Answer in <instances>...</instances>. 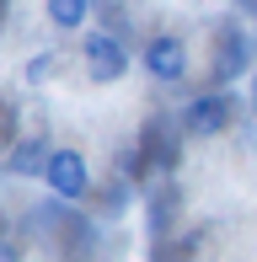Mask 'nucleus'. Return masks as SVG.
Instances as JSON below:
<instances>
[{"mask_svg":"<svg viewBox=\"0 0 257 262\" xmlns=\"http://www.w3.org/2000/svg\"><path fill=\"white\" fill-rule=\"evenodd\" d=\"M38 166H49V156H43L38 139H32V145H22L16 156H11V171H38Z\"/></svg>","mask_w":257,"mask_h":262,"instance_id":"423d86ee","label":"nucleus"},{"mask_svg":"<svg viewBox=\"0 0 257 262\" xmlns=\"http://www.w3.org/2000/svg\"><path fill=\"white\" fill-rule=\"evenodd\" d=\"M43 177H49V187L59 198H80L86 193V161H80V150H49Z\"/></svg>","mask_w":257,"mask_h":262,"instance_id":"f257e3e1","label":"nucleus"},{"mask_svg":"<svg viewBox=\"0 0 257 262\" xmlns=\"http://www.w3.org/2000/svg\"><path fill=\"white\" fill-rule=\"evenodd\" d=\"M0 262H16V252H11V246H0Z\"/></svg>","mask_w":257,"mask_h":262,"instance_id":"6e6552de","label":"nucleus"},{"mask_svg":"<svg viewBox=\"0 0 257 262\" xmlns=\"http://www.w3.org/2000/svg\"><path fill=\"white\" fill-rule=\"evenodd\" d=\"M230 123V102L225 97H198L188 102V134H220Z\"/></svg>","mask_w":257,"mask_h":262,"instance_id":"20e7f679","label":"nucleus"},{"mask_svg":"<svg viewBox=\"0 0 257 262\" xmlns=\"http://www.w3.org/2000/svg\"><path fill=\"white\" fill-rule=\"evenodd\" d=\"M86 70H91L97 80H118L123 70H128L123 43L113 38V32H91V38H86Z\"/></svg>","mask_w":257,"mask_h":262,"instance_id":"7ed1b4c3","label":"nucleus"},{"mask_svg":"<svg viewBox=\"0 0 257 262\" xmlns=\"http://www.w3.org/2000/svg\"><path fill=\"white\" fill-rule=\"evenodd\" d=\"M86 11H91V0H49V21L65 27V32H75L86 21Z\"/></svg>","mask_w":257,"mask_h":262,"instance_id":"39448f33","label":"nucleus"},{"mask_svg":"<svg viewBox=\"0 0 257 262\" xmlns=\"http://www.w3.org/2000/svg\"><path fill=\"white\" fill-rule=\"evenodd\" d=\"M241 59H247V43L230 32V38H225V64H220V70H225V75H236V70H241Z\"/></svg>","mask_w":257,"mask_h":262,"instance_id":"0eeeda50","label":"nucleus"},{"mask_svg":"<svg viewBox=\"0 0 257 262\" xmlns=\"http://www.w3.org/2000/svg\"><path fill=\"white\" fill-rule=\"evenodd\" d=\"M145 70L156 80H182V75H188V49H182L172 32H161V38L145 43Z\"/></svg>","mask_w":257,"mask_h":262,"instance_id":"f03ea898","label":"nucleus"}]
</instances>
